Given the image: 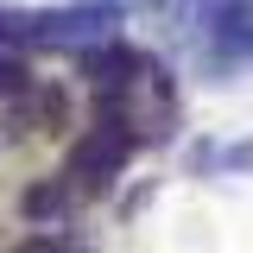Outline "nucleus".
Segmentation results:
<instances>
[{
  "mask_svg": "<svg viewBox=\"0 0 253 253\" xmlns=\"http://www.w3.org/2000/svg\"><path fill=\"white\" fill-rule=\"evenodd\" d=\"M83 70H89V76H95V83H101L108 95H121L126 83H133V70H139V57H133L126 44H101V51H89V57H83Z\"/></svg>",
  "mask_w": 253,
  "mask_h": 253,
  "instance_id": "obj_2",
  "label": "nucleus"
},
{
  "mask_svg": "<svg viewBox=\"0 0 253 253\" xmlns=\"http://www.w3.org/2000/svg\"><path fill=\"white\" fill-rule=\"evenodd\" d=\"M26 89V63L19 57H0V95H19Z\"/></svg>",
  "mask_w": 253,
  "mask_h": 253,
  "instance_id": "obj_4",
  "label": "nucleus"
},
{
  "mask_svg": "<svg viewBox=\"0 0 253 253\" xmlns=\"http://www.w3.org/2000/svg\"><path fill=\"white\" fill-rule=\"evenodd\" d=\"M19 253H63V247H57V241H26Z\"/></svg>",
  "mask_w": 253,
  "mask_h": 253,
  "instance_id": "obj_5",
  "label": "nucleus"
},
{
  "mask_svg": "<svg viewBox=\"0 0 253 253\" xmlns=\"http://www.w3.org/2000/svg\"><path fill=\"white\" fill-rule=\"evenodd\" d=\"M126 152H133V133H126V121L108 114V121L70 152V177H83V184H108V177L126 165Z\"/></svg>",
  "mask_w": 253,
  "mask_h": 253,
  "instance_id": "obj_1",
  "label": "nucleus"
},
{
  "mask_svg": "<svg viewBox=\"0 0 253 253\" xmlns=\"http://www.w3.org/2000/svg\"><path fill=\"white\" fill-rule=\"evenodd\" d=\"M19 209H26V221H57L63 215V184H32L19 196Z\"/></svg>",
  "mask_w": 253,
  "mask_h": 253,
  "instance_id": "obj_3",
  "label": "nucleus"
}]
</instances>
